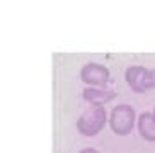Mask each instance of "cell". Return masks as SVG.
<instances>
[{
	"instance_id": "cell-1",
	"label": "cell",
	"mask_w": 155,
	"mask_h": 153,
	"mask_svg": "<svg viewBox=\"0 0 155 153\" xmlns=\"http://www.w3.org/2000/svg\"><path fill=\"white\" fill-rule=\"evenodd\" d=\"M106 122H109V114L104 109V106H91L77 117L75 128L80 135L92 138L104 129Z\"/></svg>"
},
{
	"instance_id": "cell-2",
	"label": "cell",
	"mask_w": 155,
	"mask_h": 153,
	"mask_svg": "<svg viewBox=\"0 0 155 153\" xmlns=\"http://www.w3.org/2000/svg\"><path fill=\"white\" fill-rule=\"evenodd\" d=\"M137 111L130 104H118L114 106L109 114V128L114 135L126 136L137 126Z\"/></svg>"
},
{
	"instance_id": "cell-3",
	"label": "cell",
	"mask_w": 155,
	"mask_h": 153,
	"mask_svg": "<svg viewBox=\"0 0 155 153\" xmlns=\"http://www.w3.org/2000/svg\"><path fill=\"white\" fill-rule=\"evenodd\" d=\"M80 80L87 87H97V89H106L111 82L109 68L97 61H89L80 68Z\"/></svg>"
},
{
	"instance_id": "cell-4",
	"label": "cell",
	"mask_w": 155,
	"mask_h": 153,
	"mask_svg": "<svg viewBox=\"0 0 155 153\" xmlns=\"http://www.w3.org/2000/svg\"><path fill=\"white\" fill-rule=\"evenodd\" d=\"M147 75H148V68L141 65H131L124 72V80L135 94H143L147 92Z\"/></svg>"
},
{
	"instance_id": "cell-5",
	"label": "cell",
	"mask_w": 155,
	"mask_h": 153,
	"mask_svg": "<svg viewBox=\"0 0 155 153\" xmlns=\"http://www.w3.org/2000/svg\"><path fill=\"white\" fill-rule=\"evenodd\" d=\"M116 90L114 89H97V87H85L82 90V99L89 102L91 106H104V104L111 102L116 99Z\"/></svg>"
},
{
	"instance_id": "cell-6",
	"label": "cell",
	"mask_w": 155,
	"mask_h": 153,
	"mask_svg": "<svg viewBox=\"0 0 155 153\" xmlns=\"http://www.w3.org/2000/svg\"><path fill=\"white\" fill-rule=\"evenodd\" d=\"M137 128L143 140L148 141V143H155V117L150 111L138 114Z\"/></svg>"
},
{
	"instance_id": "cell-7",
	"label": "cell",
	"mask_w": 155,
	"mask_h": 153,
	"mask_svg": "<svg viewBox=\"0 0 155 153\" xmlns=\"http://www.w3.org/2000/svg\"><path fill=\"white\" fill-rule=\"evenodd\" d=\"M150 89H155V68L148 70V75H147V90Z\"/></svg>"
},
{
	"instance_id": "cell-8",
	"label": "cell",
	"mask_w": 155,
	"mask_h": 153,
	"mask_svg": "<svg viewBox=\"0 0 155 153\" xmlns=\"http://www.w3.org/2000/svg\"><path fill=\"white\" fill-rule=\"evenodd\" d=\"M78 153H101V151L96 150V148H92V146H87V148H82Z\"/></svg>"
},
{
	"instance_id": "cell-9",
	"label": "cell",
	"mask_w": 155,
	"mask_h": 153,
	"mask_svg": "<svg viewBox=\"0 0 155 153\" xmlns=\"http://www.w3.org/2000/svg\"><path fill=\"white\" fill-rule=\"evenodd\" d=\"M152 114H153V117H155V107H153V111H152Z\"/></svg>"
}]
</instances>
